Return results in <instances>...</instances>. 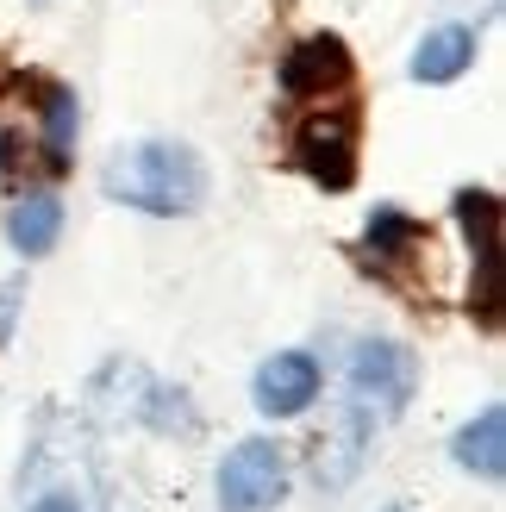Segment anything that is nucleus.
I'll list each match as a JSON object with an SVG mask.
<instances>
[{
    "instance_id": "9b49d317",
    "label": "nucleus",
    "mask_w": 506,
    "mask_h": 512,
    "mask_svg": "<svg viewBox=\"0 0 506 512\" xmlns=\"http://www.w3.org/2000/svg\"><path fill=\"white\" fill-rule=\"evenodd\" d=\"M7 238H13L19 256H50L63 238V200L57 194H25L7 213Z\"/></svg>"
},
{
    "instance_id": "f03ea898",
    "label": "nucleus",
    "mask_w": 506,
    "mask_h": 512,
    "mask_svg": "<svg viewBox=\"0 0 506 512\" xmlns=\"http://www.w3.org/2000/svg\"><path fill=\"white\" fill-rule=\"evenodd\" d=\"M350 406L375 425V419H400L419 394V356L413 344H394V338H369L350 350Z\"/></svg>"
},
{
    "instance_id": "4468645a",
    "label": "nucleus",
    "mask_w": 506,
    "mask_h": 512,
    "mask_svg": "<svg viewBox=\"0 0 506 512\" xmlns=\"http://www.w3.org/2000/svg\"><path fill=\"white\" fill-rule=\"evenodd\" d=\"M32 512H82V500H75V494H44Z\"/></svg>"
},
{
    "instance_id": "f8f14e48",
    "label": "nucleus",
    "mask_w": 506,
    "mask_h": 512,
    "mask_svg": "<svg viewBox=\"0 0 506 512\" xmlns=\"http://www.w3.org/2000/svg\"><path fill=\"white\" fill-rule=\"evenodd\" d=\"M369 250H375V269H394V263H413V256L432 244V232H425V219L400 213V207H375L369 219Z\"/></svg>"
},
{
    "instance_id": "9d476101",
    "label": "nucleus",
    "mask_w": 506,
    "mask_h": 512,
    "mask_svg": "<svg viewBox=\"0 0 506 512\" xmlns=\"http://www.w3.org/2000/svg\"><path fill=\"white\" fill-rule=\"evenodd\" d=\"M38 113H44V169L63 175L75 163V132H82V107H75V88L50 82L38 94Z\"/></svg>"
},
{
    "instance_id": "1a4fd4ad",
    "label": "nucleus",
    "mask_w": 506,
    "mask_h": 512,
    "mask_svg": "<svg viewBox=\"0 0 506 512\" xmlns=\"http://www.w3.org/2000/svg\"><path fill=\"white\" fill-rule=\"evenodd\" d=\"M450 456H457V469L482 475V481H500L506 475V406H482V419H469L457 431Z\"/></svg>"
},
{
    "instance_id": "0eeeda50",
    "label": "nucleus",
    "mask_w": 506,
    "mask_h": 512,
    "mask_svg": "<svg viewBox=\"0 0 506 512\" xmlns=\"http://www.w3.org/2000/svg\"><path fill=\"white\" fill-rule=\"evenodd\" d=\"M319 388H325V381H319V363L307 350H275L269 363L257 369V381H250L263 419H300L319 400Z\"/></svg>"
},
{
    "instance_id": "f257e3e1",
    "label": "nucleus",
    "mask_w": 506,
    "mask_h": 512,
    "mask_svg": "<svg viewBox=\"0 0 506 512\" xmlns=\"http://www.w3.org/2000/svg\"><path fill=\"white\" fill-rule=\"evenodd\" d=\"M100 188H107L119 207L157 213V219H188V213H200V200H207V163L175 138H144V144H125L119 157L100 169Z\"/></svg>"
},
{
    "instance_id": "6e6552de",
    "label": "nucleus",
    "mask_w": 506,
    "mask_h": 512,
    "mask_svg": "<svg viewBox=\"0 0 506 512\" xmlns=\"http://www.w3.org/2000/svg\"><path fill=\"white\" fill-rule=\"evenodd\" d=\"M475 50H482L475 25H438V32H425L419 50H413V82H425V88L457 82V75H469Z\"/></svg>"
},
{
    "instance_id": "2eb2a0df",
    "label": "nucleus",
    "mask_w": 506,
    "mask_h": 512,
    "mask_svg": "<svg viewBox=\"0 0 506 512\" xmlns=\"http://www.w3.org/2000/svg\"><path fill=\"white\" fill-rule=\"evenodd\" d=\"M7 169H13V138L0 132V182H7Z\"/></svg>"
},
{
    "instance_id": "20e7f679",
    "label": "nucleus",
    "mask_w": 506,
    "mask_h": 512,
    "mask_svg": "<svg viewBox=\"0 0 506 512\" xmlns=\"http://www.w3.org/2000/svg\"><path fill=\"white\" fill-rule=\"evenodd\" d=\"M288 494V463L269 438H244L219 463V512H275Z\"/></svg>"
},
{
    "instance_id": "7ed1b4c3",
    "label": "nucleus",
    "mask_w": 506,
    "mask_h": 512,
    "mask_svg": "<svg viewBox=\"0 0 506 512\" xmlns=\"http://www.w3.org/2000/svg\"><path fill=\"white\" fill-rule=\"evenodd\" d=\"M357 138H363V119L357 107H319L313 119H300L294 132V169L307 175L313 188L325 194H344L350 182H357Z\"/></svg>"
},
{
    "instance_id": "ddd939ff",
    "label": "nucleus",
    "mask_w": 506,
    "mask_h": 512,
    "mask_svg": "<svg viewBox=\"0 0 506 512\" xmlns=\"http://www.w3.org/2000/svg\"><path fill=\"white\" fill-rule=\"evenodd\" d=\"M19 300H25V281L13 275V281H0V344L13 338V313H19Z\"/></svg>"
},
{
    "instance_id": "423d86ee",
    "label": "nucleus",
    "mask_w": 506,
    "mask_h": 512,
    "mask_svg": "<svg viewBox=\"0 0 506 512\" xmlns=\"http://www.w3.org/2000/svg\"><path fill=\"white\" fill-rule=\"evenodd\" d=\"M275 75H282V94L288 100H325V94H344L350 88L357 57H350V44L338 32H313V38L288 44V57H282Z\"/></svg>"
},
{
    "instance_id": "39448f33",
    "label": "nucleus",
    "mask_w": 506,
    "mask_h": 512,
    "mask_svg": "<svg viewBox=\"0 0 506 512\" xmlns=\"http://www.w3.org/2000/svg\"><path fill=\"white\" fill-rule=\"evenodd\" d=\"M457 225L475 250V288H469V313L488 331L500 325V294H494V256H500V194L494 188H457Z\"/></svg>"
}]
</instances>
